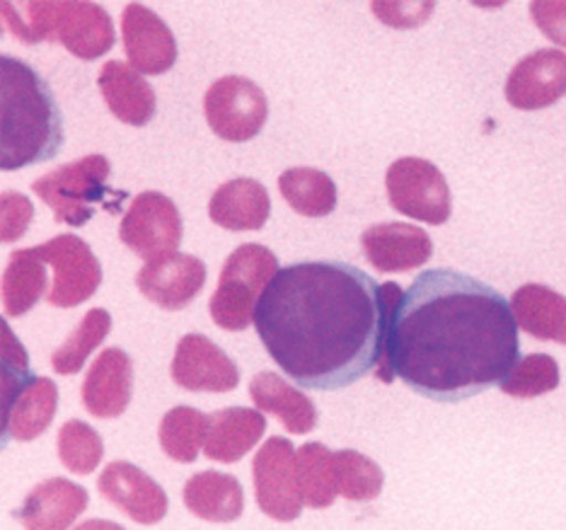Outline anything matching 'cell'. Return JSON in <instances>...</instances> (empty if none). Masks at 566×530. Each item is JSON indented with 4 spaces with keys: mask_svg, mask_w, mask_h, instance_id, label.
<instances>
[{
    "mask_svg": "<svg viewBox=\"0 0 566 530\" xmlns=\"http://www.w3.org/2000/svg\"><path fill=\"white\" fill-rule=\"evenodd\" d=\"M388 299L380 381L400 378L433 403H462L501 385L521 358L511 301L455 269H427L407 291L382 283Z\"/></svg>",
    "mask_w": 566,
    "mask_h": 530,
    "instance_id": "1",
    "label": "cell"
},
{
    "mask_svg": "<svg viewBox=\"0 0 566 530\" xmlns=\"http://www.w3.org/2000/svg\"><path fill=\"white\" fill-rule=\"evenodd\" d=\"M254 328L283 376L305 391H344L380 364L388 299L354 264L298 262L264 289Z\"/></svg>",
    "mask_w": 566,
    "mask_h": 530,
    "instance_id": "2",
    "label": "cell"
},
{
    "mask_svg": "<svg viewBox=\"0 0 566 530\" xmlns=\"http://www.w3.org/2000/svg\"><path fill=\"white\" fill-rule=\"evenodd\" d=\"M0 167L22 170L56 158L63 144V119L54 90L30 63L0 59Z\"/></svg>",
    "mask_w": 566,
    "mask_h": 530,
    "instance_id": "3",
    "label": "cell"
},
{
    "mask_svg": "<svg viewBox=\"0 0 566 530\" xmlns=\"http://www.w3.org/2000/svg\"><path fill=\"white\" fill-rule=\"evenodd\" d=\"M109 173L112 165L105 155H85L42 175L32 185V191L54 211L56 224L81 228L90 224L97 209L117 211L119 201L126 197V191L107 185Z\"/></svg>",
    "mask_w": 566,
    "mask_h": 530,
    "instance_id": "4",
    "label": "cell"
},
{
    "mask_svg": "<svg viewBox=\"0 0 566 530\" xmlns=\"http://www.w3.org/2000/svg\"><path fill=\"white\" fill-rule=\"evenodd\" d=\"M276 274V254L264 245L248 242L233 250L221 269V279L209 303L216 325L228 332L248 330L254 322L256 303Z\"/></svg>",
    "mask_w": 566,
    "mask_h": 530,
    "instance_id": "5",
    "label": "cell"
},
{
    "mask_svg": "<svg viewBox=\"0 0 566 530\" xmlns=\"http://www.w3.org/2000/svg\"><path fill=\"white\" fill-rule=\"evenodd\" d=\"M203 114L218 138L244 144L264 128L269 105L264 90L250 77L226 75L206 90Z\"/></svg>",
    "mask_w": 566,
    "mask_h": 530,
    "instance_id": "6",
    "label": "cell"
},
{
    "mask_svg": "<svg viewBox=\"0 0 566 530\" xmlns=\"http://www.w3.org/2000/svg\"><path fill=\"white\" fill-rule=\"evenodd\" d=\"M390 206L407 218L443 226L450 218V189L443 173L423 158H400L385 175Z\"/></svg>",
    "mask_w": 566,
    "mask_h": 530,
    "instance_id": "7",
    "label": "cell"
},
{
    "mask_svg": "<svg viewBox=\"0 0 566 530\" xmlns=\"http://www.w3.org/2000/svg\"><path fill=\"white\" fill-rule=\"evenodd\" d=\"M182 232V216L175 201L160 191H144L134 197L119 224V240L148 262L177 252Z\"/></svg>",
    "mask_w": 566,
    "mask_h": 530,
    "instance_id": "8",
    "label": "cell"
},
{
    "mask_svg": "<svg viewBox=\"0 0 566 530\" xmlns=\"http://www.w3.org/2000/svg\"><path fill=\"white\" fill-rule=\"evenodd\" d=\"M254 497L269 519L291 523L303 511V497L295 477V448L289 438L272 436L252 460Z\"/></svg>",
    "mask_w": 566,
    "mask_h": 530,
    "instance_id": "9",
    "label": "cell"
},
{
    "mask_svg": "<svg viewBox=\"0 0 566 530\" xmlns=\"http://www.w3.org/2000/svg\"><path fill=\"white\" fill-rule=\"evenodd\" d=\"M32 250L54 269V287L46 299L51 305L75 308L93 299L102 283V267L85 240L78 236H56Z\"/></svg>",
    "mask_w": 566,
    "mask_h": 530,
    "instance_id": "10",
    "label": "cell"
},
{
    "mask_svg": "<svg viewBox=\"0 0 566 530\" xmlns=\"http://www.w3.org/2000/svg\"><path fill=\"white\" fill-rule=\"evenodd\" d=\"M109 12L97 3H49V42H59L81 61H95L114 46Z\"/></svg>",
    "mask_w": 566,
    "mask_h": 530,
    "instance_id": "11",
    "label": "cell"
},
{
    "mask_svg": "<svg viewBox=\"0 0 566 530\" xmlns=\"http://www.w3.org/2000/svg\"><path fill=\"white\" fill-rule=\"evenodd\" d=\"M172 381L191 393H230L240 383V371L221 346L203 334H187L177 342Z\"/></svg>",
    "mask_w": 566,
    "mask_h": 530,
    "instance_id": "12",
    "label": "cell"
},
{
    "mask_svg": "<svg viewBox=\"0 0 566 530\" xmlns=\"http://www.w3.org/2000/svg\"><path fill=\"white\" fill-rule=\"evenodd\" d=\"M566 95V51L539 49L516 63L506 77L511 107L535 112L555 105Z\"/></svg>",
    "mask_w": 566,
    "mask_h": 530,
    "instance_id": "13",
    "label": "cell"
},
{
    "mask_svg": "<svg viewBox=\"0 0 566 530\" xmlns=\"http://www.w3.org/2000/svg\"><path fill=\"white\" fill-rule=\"evenodd\" d=\"M206 283V267L195 254L172 252L146 262L136 274V287L163 310H182L197 299Z\"/></svg>",
    "mask_w": 566,
    "mask_h": 530,
    "instance_id": "14",
    "label": "cell"
},
{
    "mask_svg": "<svg viewBox=\"0 0 566 530\" xmlns=\"http://www.w3.org/2000/svg\"><path fill=\"white\" fill-rule=\"evenodd\" d=\"M122 39L128 66L140 75H163L175 66V34L150 8L138 3L124 8Z\"/></svg>",
    "mask_w": 566,
    "mask_h": 530,
    "instance_id": "15",
    "label": "cell"
},
{
    "mask_svg": "<svg viewBox=\"0 0 566 530\" xmlns=\"http://www.w3.org/2000/svg\"><path fill=\"white\" fill-rule=\"evenodd\" d=\"M99 495L140 526H156L167 516L165 489L134 463L114 460L97 480Z\"/></svg>",
    "mask_w": 566,
    "mask_h": 530,
    "instance_id": "16",
    "label": "cell"
},
{
    "mask_svg": "<svg viewBox=\"0 0 566 530\" xmlns=\"http://www.w3.org/2000/svg\"><path fill=\"white\" fill-rule=\"evenodd\" d=\"M134 391V364L124 349H105L83 381V405L93 417H122Z\"/></svg>",
    "mask_w": 566,
    "mask_h": 530,
    "instance_id": "17",
    "label": "cell"
},
{
    "mask_svg": "<svg viewBox=\"0 0 566 530\" xmlns=\"http://www.w3.org/2000/svg\"><path fill=\"white\" fill-rule=\"evenodd\" d=\"M366 260L382 274L409 271L429 262L433 245L429 232L411 224H376L364 230Z\"/></svg>",
    "mask_w": 566,
    "mask_h": 530,
    "instance_id": "18",
    "label": "cell"
},
{
    "mask_svg": "<svg viewBox=\"0 0 566 530\" xmlns=\"http://www.w3.org/2000/svg\"><path fill=\"white\" fill-rule=\"evenodd\" d=\"M90 497L81 485L63 477L36 485L15 511L24 530H69L87 509Z\"/></svg>",
    "mask_w": 566,
    "mask_h": 530,
    "instance_id": "19",
    "label": "cell"
},
{
    "mask_svg": "<svg viewBox=\"0 0 566 530\" xmlns=\"http://www.w3.org/2000/svg\"><path fill=\"white\" fill-rule=\"evenodd\" d=\"M99 93L109 112L128 126H146L158 110L156 90L134 66L124 61H107L97 75Z\"/></svg>",
    "mask_w": 566,
    "mask_h": 530,
    "instance_id": "20",
    "label": "cell"
},
{
    "mask_svg": "<svg viewBox=\"0 0 566 530\" xmlns=\"http://www.w3.org/2000/svg\"><path fill=\"white\" fill-rule=\"evenodd\" d=\"M266 432V417L260 409L228 407L209 415L203 456L216 463H238L260 444Z\"/></svg>",
    "mask_w": 566,
    "mask_h": 530,
    "instance_id": "21",
    "label": "cell"
},
{
    "mask_svg": "<svg viewBox=\"0 0 566 530\" xmlns=\"http://www.w3.org/2000/svg\"><path fill=\"white\" fill-rule=\"evenodd\" d=\"M272 214V201L264 185L250 177H238L221 185L209 201V216L226 230H262Z\"/></svg>",
    "mask_w": 566,
    "mask_h": 530,
    "instance_id": "22",
    "label": "cell"
},
{
    "mask_svg": "<svg viewBox=\"0 0 566 530\" xmlns=\"http://www.w3.org/2000/svg\"><path fill=\"white\" fill-rule=\"evenodd\" d=\"M59 387L51 378L32 376L3 409V441H34L54 422Z\"/></svg>",
    "mask_w": 566,
    "mask_h": 530,
    "instance_id": "23",
    "label": "cell"
},
{
    "mask_svg": "<svg viewBox=\"0 0 566 530\" xmlns=\"http://www.w3.org/2000/svg\"><path fill=\"white\" fill-rule=\"evenodd\" d=\"M250 397L254 409H260L262 415H274L291 434H311L317 426L313 399L276 373H256L250 381Z\"/></svg>",
    "mask_w": 566,
    "mask_h": 530,
    "instance_id": "24",
    "label": "cell"
},
{
    "mask_svg": "<svg viewBox=\"0 0 566 530\" xmlns=\"http://www.w3.org/2000/svg\"><path fill=\"white\" fill-rule=\"evenodd\" d=\"M185 507L201 521L230 523L238 521L244 509V495L238 477L228 472L203 470L191 475L185 485Z\"/></svg>",
    "mask_w": 566,
    "mask_h": 530,
    "instance_id": "25",
    "label": "cell"
},
{
    "mask_svg": "<svg viewBox=\"0 0 566 530\" xmlns=\"http://www.w3.org/2000/svg\"><path fill=\"white\" fill-rule=\"evenodd\" d=\"M516 325L535 340L566 344V299L543 283H525L511 299Z\"/></svg>",
    "mask_w": 566,
    "mask_h": 530,
    "instance_id": "26",
    "label": "cell"
},
{
    "mask_svg": "<svg viewBox=\"0 0 566 530\" xmlns=\"http://www.w3.org/2000/svg\"><path fill=\"white\" fill-rule=\"evenodd\" d=\"M46 264L34 250H15L3 271V308L10 318H20L46 295Z\"/></svg>",
    "mask_w": 566,
    "mask_h": 530,
    "instance_id": "27",
    "label": "cell"
},
{
    "mask_svg": "<svg viewBox=\"0 0 566 530\" xmlns=\"http://www.w3.org/2000/svg\"><path fill=\"white\" fill-rule=\"evenodd\" d=\"M279 191L295 214L307 218H325L337 209V185L315 167H291L279 177Z\"/></svg>",
    "mask_w": 566,
    "mask_h": 530,
    "instance_id": "28",
    "label": "cell"
},
{
    "mask_svg": "<svg viewBox=\"0 0 566 530\" xmlns=\"http://www.w3.org/2000/svg\"><path fill=\"white\" fill-rule=\"evenodd\" d=\"M295 477L305 507L327 509L337 499L334 454L325 444H305L295 454Z\"/></svg>",
    "mask_w": 566,
    "mask_h": 530,
    "instance_id": "29",
    "label": "cell"
},
{
    "mask_svg": "<svg viewBox=\"0 0 566 530\" xmlns=\"http://www.w3.org/2000/svg\"><path fill=\"white\" fill-rule=\"evenodd\" d=\"M209 434V415L195 407H175L160 422V446L167 458L177 463H195Z\"/></svg>",
    "mask_w": 566,
    "mask_h": 530,
    "instance_id": "30",
    "label": "cell"
},
{
    "mask_svg": "<svg viewBox=\"0 0 566 530\" xmlns=\"http://www.w3.org/2000/svg\"><path fill=\"white\" fill-rule=\"evenodd\" d=\"M112 330V315L105 308H93L90 313L78 322V328L71 332V337L63 342L54 356H51V366L61 376H73L78 373L87 356L95 352V349L107 340Z\"/></svg>",
    "mask_w": 566,
    "mask_h": 530,
    "instance_id": "31",
    "label": "cell"
},
{
    "mask_svg": "<svg viewBox=\"0 0 566 530\" xmlns=\"http://www.w3.org/2000/svg\"><path fill=\"white\" fill-rule=\"evenodd\" d=\"M334 477L337 495L349 501H373L382 492V470L358 450H337L334 454Z\"/></svg>",
    "mask_w": 566,
    "mask_h": 530,
    "instance_id": "32",
    "label": "cell"
},
{
    "mask_svg": "<svg viewBox=\"0 0 566 530\" xmlns=\"http://www.w3.org/2000/svg\"><path fill=\"white\" fill-rule=\"evenodd\" d=\"M56 448L63 468L75 475L95 472L102 456H105V444H102L99 434L81 419H71L61 426Z\"/></svg>",
    "mask_w": 566,
    "mask_h": 530,
    "instance_id": "33",
    "label": "cell"
},
{
    "mask_svg": "<svg viewBox=\"0 0 566 530\" xmlns=\"http://www.w3.org/2000/svg\"><path fill=\"white\" fill-rule=\"evenodd\" d=\"M559 385V366L547 354L521 356L509 376L501 381V391L511 397H539Z\"/></svg>",
    "mask_w": 566,
    "mask_h": 530,
    "instance_id": "34",
    "label": "cell"
},
{
    "mask_svg": "<svg viewBox=\"0 0 566 530\" xmlns=\"http://www.w3.org/2000/svg\"><path fill=\"white\" fill-rule=\"evenodd\" d=\"M0 330H3V409H6L34 373L30 371L28 352H24L15 334H12L8 322H3V328Z\"/></svg>",
    "mask_w": 566,
    "mask_h": 530,
    "instance_id": "35",
    "label": "cell"
},
{
    "mask_svg": "<svg viewBox=\"0 0 566 530\" xmlns=\"http://www.w3.org/2000/svg\"><path fill=\"white\" fill-rule=\"evenodd\" d=\"M0 209H3V228H0V240L3 242H15L24 232H28L32 218H34V206L32 201L20 191H3L0 197Z\"/></svg>",
    "mask_w": 566,
    "mask_h": 530,
    "instance_id": "36",
    "label": "cell"
},
{
    "mask_svg": "<svg viewBox=\"0 0 566 530\" xmlns=\"http://www.w3.org/2000/svg\"><path fill=\"white\" fill-rule=\"evenodd\" d=\"M531 15L539 32L566 46V3H533Z\"/></svg>",
    "mask_w": 566,
    "mask_h": 530,
    "instance_id": "37",
    "label": "cell"
},
{
    "mask_svg": "<svg viewBox=\"0 0 566 530\" xmlns=\"http://www.w3.org/2000/svg\"><path fill=\"white\" fill-rule=\"evenodd\" d=\"M73 530H126V528H122L119 523H114V521H102V519H90V521H85V523H81L78 528H73Z\"/></svg>",
    "mask_w": 566,
    "mask_h": 530,
    "instance_id": "38",
    "label": "cell"
}]
</instances>
